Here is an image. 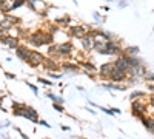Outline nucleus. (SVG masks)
<instances>
[{"label":"nucleus","mask_w":154,"mask_h":139,"mask_svg":"<svg viewBox=\"0 0 154 139\" xmlns=\"http://www.w3.org/2000/svg\"><path fill=\"white\" fill-rule=\"evenodd\" d=\"M43 67H45V68H46L49 73H51V71H54V70H59V68H60V67L56 64V62H54L53 59H49V57L43 60Z\"/></svg>","instance_id":"nucleus-12"},{"label":"nucleus","mask_w":154,"mask_h":139,"mask_svg":"<svg viewBox=\"0 0 154 139\" xmlns=\"http://www.w3.org/2000/svg\"><path fill=\"white\" fill-rule=\"evenodd\" d=\"M38 82H42V84H45V85H53V82H51V81H48V79H43V77H38Z\"/></svg>","instance_id":"nucleus-22"},{"label":"nucleus","mask_w":154,"mask_h":139,"mask_svg":"<svg viewBox=\"0 0 154 139\" xmlns=\"http://www.w3.org/2000/svg\"><path fill=\"white\" fill-rule=\"evenodd\" d=\"M151 105H152V107H154V96H152V97H151Z\"/></svg>","instance_id":"nucleus-29"},{"label":"nucleus","mask_w":154,"mask_h":139,"mask_svg":"<svg viewBox=\"0 0 154 139\" xmlns=\"http://www.w3.org/2000/svg\"><path fill=\"white\" fill-rule=\"evenodd\" d=\"M60 68L65 73H79L80 71V67L77 64H72V62H62Z\"/></svg>","instance_id":"nucleus-10"},{"label":"nucleus","mask_w":154,"mask_h":139,"mask_svg":"<svg viewBox=\"0 0 154 139\" xmlns=\"http://www.w3.org/2000/svg\"><path fill=\"white\" fill-rule=\"evenodd\" d=\"M2 2H14V0H0V3Z\"/></svg>","instance_id":"nucleus-28"},{"label":"nucleus","mask_w":154,"mask_h":139,"mask_svg":"<svg viewBox=\"0 0 154 139\" xmlns=\"http://www.w3.org/2000/svg\"><path fill=\"white\" fill-rule=\"evenodd\" d=\"M25 2H26V0H14V3H12L11 6H9V9L8 11H14V9H17L19 6H22Z\"/></svg>","instance_id":"nucleus-19"},{"label":"nucleus","mask_w":154,"mask_h":139,"mask_svg":"<svg viewBox=\"0 0 154 139\" xmlns=\"http://www.w3.org/2000/svg\"><path fill=\"white\" fill-rule=\"evenodd\" d=\"M22 118H25V119H29L31 122H34V124H38V115H37V110H34L32 107H28L26 105V108L23 110V116Z\"/></svg>","instance_id":"nucleus-6"},{"label":"nucleus","mask_w":154,"mask_h":139,"mask_svg":"<svg viewBox=\"0 0 154 139\" xmlns=\"http://www.w3.org/2000/svg\"><path fill=\"white\" fill-rule=\"evenodd\" d=\"M109 79H111V82H123L126 79V73L122 71V70L114 68L112 73H111V76H109Z\"/></svg>","instance_id":"nucleus-8"},{"label":"nucleus","mask_w":154,"mask_h":139,"mask_svg":"<svg viewBox=\"0 0 154 139\" xmlns=\"http://www.w3.org/2000/svg\"><path fill=\"white\" fill-rule=\"evenodd\" d=\"M42 30H38V31H34V33H31L29 36H28V42L32 45V46H35V48H38V46H42L43 45V39H42Z\"/></svg>","instance_id":"nucleus-5"},{"label":"nucleus","mask_w":154,"mask_h":139,"mask_svg":"<svg viewBox=\"0 0 154 139\" xmlns=\"http://www.w3.org/2000/svg\"><path fill=\"white\" fill-rule=\"evenodd\" d=\"M103 46H105V40H94L93 42V49L94 51H97V53H102V49H103Z\"/></svg>","instance_id":"nucleus-16"},{"label":"nucleus","mask_w":154,"mask_h":139,"mask_svg":"<svg viewBox=\"0 0 154 139\" xmlns=\"http://www.w3.org/2000/svg\"><path fill=\"white\" fill-rule=\"evenodd\" d=\"M43 60H45V57H43L42 53H38V51H31V53H29V59H28L26 64H29L31 67L35 68V67L43 65Z\"/></svg>","instance_id":"nucleus-3"},{"label":"nucleus","mask_w":154,"mask_h":139,"mask_svg":"<svg viewBox=\"0 0 154 139\" xmlns=\"http://www.w3.org/2000/svg\"><path fill=\"white\" fill-rule=\"evenodd\" d=\"M72 51H74V45H72L71 42H63V43L57 45L59 57H66V56H69Z\"/></svg>","instance_id":"nucleus-4"},{"label":"nucleus","mask_w":154,"mask_h":139,"mask_svg":"<svg viewBox=\"0 0 154 139\" xmlns=\"http://www.w3.org/2000/svg\"><path fill=\"white\" fill-rule=\"evenodd\" d=\"M46 53H48V56H49V59H60L59 57V53H57V45H49L48 46V49H46Z\"/></svg>","instance_id":"nucleus-14"},{"label":"nucleus","mask_w":154,"mask_h":139,"mask_svg":"<svg viewBox=\"0 0 154 139\" xmlns=\"http://www.w3.org/2000/svg\"><path fill=\"white\" fill-rule=\"evenodd\" d=\"M53 107H54V110H57V111L63 113V105H62V104H53Z\"/></svg>","instance_id":"nucleus-23"},{"label":"nucleus","mask_w":154,"mask_h":139,"mask_svg":"<svg viewBox=\"0 0 154 139\" xmlns=\"http://www.w3.org/2000/svg\"><path fill=\"white\" fill-rule=\"evenodd\" d=\"M6 77H8V79H16V76H14V74H9V73H8V74H6Z\"/></svg>","instance_id":"nucleus-27"},{"label":"nucleus","mask_w":154,"mask_h":139,"mask_svg":"<svg viewBox=\"0 0 154 139\" xmlns=\"http://www.w3.org/2000/svg\"><path fill=\"white\" fill-rule=\"evenodd\" d=\"M143 124L151 133H154V119H143Z\"/></svg>","instance_id":"nucleus-18"},{"label":"nucleus","mask_w":154,"mask_h":139,"mask_svg":"<svg viewBox=\"0 0 154 139\" xmlns=\"http://www.w3.org/2000/svg\"><path fill=\"white\" fill-rule=\"evenodd\" d=\"M68 22H69V17H65V19H57L56 23L59 27H68Z\"/></svg>","instance_id":"nucleus-20"},{"label":"nucleus","mask_w":154,"mask_h":139,"mask_svg":"<svg viewBox=\"0 0 154 139\" xmlns=\"http://www.w3.org/2000/svg\"><path fill=\"white\" fill-rule=\"evenodd\" d=\"M82 46L85 51H89V49H93V39H89L88 36H85L82 39Z\"/></svg>","instance_id":"nucleus-15"},{"label":"nucleus","mask_w":154,"mask_h":139,"mask_svg":"<svg viewBox=\"0 0 154 139\" xmlns=\"http://www.w3.org/2000/svg\"><path fill=\"white\" fill-rule=\"evenodd\" d=\"M38 124L43 125V127H49V124H48V122H45V121H38Z\"/></svg>","instance_id":"nucleus-25"},{"label":"nucleus","mask_w":154,"mask_h":139,"mask_svg":"<svg viewBox=\"0 0 154 139\" xmlns=\"http://www.w3.org/2000/svg\"><path fill=\"white\" fill-rule=\"evenodd\" d=\"M2 43H3V45H8L9 48H14V49H17V48L20 46V45H19V39H17L16 36H6Z\"/></svg>","instance_id":"nucleus-11"},{"label":"nucleus","mask_w":154,"mask_h":139,"mask_svg":"<svg viewBox=\"0 0 154 139\" xmlns=\"http://www.w3.org/2000/svg\"><path fill=\"white\" fill-rule=\"evenodd\" d=\"M80 65L86 70V73H96V67L93 64H89V62H80Z\"/></svg>","instance_id":"nucleus-17"},{"label":"nucleus","mask_w":154,"mask_h":139,"mask_svg":"<svg viewBox=\"0 0 154 139\" xmlns=\"http://www.w3.org/2000/svg\"><path fill=\"white\" fill-rule=\"evenodd\" d=\"M42 39H43V45H53L54 43V36L51 34V33H48V31H43L42 33Z\"/></svg>","instance_id":"nucleus-13"},{"label":"nucleus","mask_w":154,"mask_h":139,"mask_svg":"<svg viewBox=\"0 0 154 139\" xmlns=\"http://www.w3.org/2000/svg\"><path fill=\"white\" fill-rule=\"evenodd\" d=\"M88 33V28L83 27V25H74V27L69 28V37H74V39H83Z\"/></svg>","instance_id":"nucleus-2"},{"label":"nucleus","mask_w":154,"mask_h":139,"mask_svg":"<svg viewBox=\"0 0 154 139\" xmlns=\"http://www.w3.org/2000/svg\"><path fill=\"white\" fill-rule=\"evenodd\" d=\"M26 85H28V87L31 88V90H32V93H34L35 96L38 94V90H37V87H35V85H32V84H29V82H26Z\"/></svg>","instance_id":"nucleus-21"},{"label":"nucleus","mask_w":154,"mask_h":139,"mask_svg":"<svg viewBox=\"0 0 154 139\" xmlns=\"http://www.w3.org/2000/svg\"><path fill=\"white\" fill-rule=\"evenodd\" d=\"M29 53H31V49L26 48V46H19V48L16 49V56H17L20 60H23V62H28Z\"/></svg>","instance_id":"nucleus-9"},{"label":"nucleus","mask_w":154,"mask_h":139,"mask_svg":"<svg viewBox=\"0 0 154 139\" xmlns=\"http://www.w3.org/2000/svg\"><path fill=\"white\" fill-rule=\"evenodd\" d=\"M146 79H149V81H154V74H146Z\"/></svg>","instance_id":"nucleus-26"},{"label":"nucleus","mask_w":154,"mask_h":139,"mask_svg":"<svg viewBox=\"0 0 154 139\" xmlns=\"http://www.w3.org/2000/svg\"><path fill=\"white\" fill-rule=\"evenodd\" d=\"M120 51H122V48H120L117 43L112 42V40H108V42H105V46H103V49H102L100 54H105V56H116V54H120Z\"/></svg>","instance_id":"nucleus-1"},{"label":"nucleus","mask_w":154,"mask_h":139,"mask_svg":"<svg viewBox=\"0 0 154 139\" xmlns=\"http://www.w3.org/2000/svg\"><path fill=\"white\" fill-rule=\"evenodd\" d=\"M49 77H53V79H59L60 77V74H56V73H48Z\"/></svg>","instance_id":"nucleus-24"},{"label":"nucleus","mask_w":154,"mask_h":139,"mask_svg":"<svg viewBox=\"0 0 154 139\" xmlns=\"http://www.w3.org/2000/svg\"><path fill=\"white\" fill-rule=\"evenodd\" d=\"M112 70H114V65L111 64V62L103 64V65H100V68H99V76H100L102 79H109Z\"/></svg>","instance_id":"nucleus-7"}]
</instances>
